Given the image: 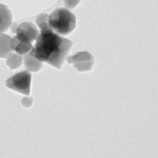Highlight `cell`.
Listing matches in <instances>:
<instances>
[{
    "label": "cell",
    "mask_w": 158,
    "mask_h": 158,
    "mask_svg": "<svg viewBox=\"0 0 158 158\" xmlns=\"http://www.w3.org/2000/svg\"><path fill=\"white\" fill-rule=\"evenodd\" d=\"M72 45L71 40L59 36L48 26L41 29L36 39V45L29 53L39 61L61 69Z\"/></svg>",
    "instance_id": "cell-1"
},
{
    "label": "cell",
    "mask_w": 158,
    "mask_h": 158,
    "mask_svg": "<svg viewBox=\"0 0 158 158\" xmlns=\"http://www.w3.org/2000/svg\"><path fill=\"white\" fill-rule=\"evenodd\" d=\"M48 25L58 35H69L76 27V17L69 9L58 8L48 15Z\"/></svg>",
    "instance_id": "cell-2"
},
{
    "label": "cell",
    "mask_w": 158,
    "mask_h": 158,
    "mask_svg": "<svg viewBox=\"0 0 158 158\" xmlns=\"http://www.w3.org/2000/svg\"><path fill=\"white\" fill-rule=\"evenodd\" d=\"M31 72L23 71L15 74L12 77H10L8 80H6V86L7 88L22 93V95L29 96L30 88H31Z\"/></svg>",
    "instance_id": "cell-3"
},
{
    "label": "cell",
    "mask_w": 158,
    "mask_h": 158,
    "mask_svg": "<svg viewBox=\"0 0 158 158\" xmlns=\"http://www.w3.org/2000/svg\"><path fill=\"white\" fill-rule=\"evenodd\" d=\"M66 60L68 64H72L78 72L91 71L94 67V64H95L94 57L86 51L76 53L73 56H69Z\"/></svg>",
    "instance_id": "cell-4"
},
{
    "label": "cell",
    "mask_w": 158,
    "mask_h": 158,
    "mask_svg": "<svg viewBox=\"0 0 158 158\" xmlns=\"http://www.w3.org/2000/svg\"><path fill=\"white\" fill-rule=\"evenodd\" d=\"M14 33H16L15 37L18 38L19 40L32 43L34 40L37 39L40 32L35 24L31 22H23L15 29Z\"/></svg>",
    "instance_id": "cell-5"
},
{
    "label": "cell",
    "mask_w": 158,
    "mask_h": 158,
    "mask_svg": "<svg viewBox=\"0 0 158 158\" xmlns=\"http://www.w3.org/2000/svg\"><path fill=\"white\" fill-rule=\"evenodd\" d=\"M13 16L10 9L3 4H0V34L6 32L12 26Z\"/></svg>",
    "instance_id": "cell-6"
},
{
    "label": "cell",
    "mask_w": 158,
    "mask_h": 158,
    "mask_svg": "<svg viewBox=\"0 0 158 158\" xmlns=\"http://www.w3.org/2000/svg\"><path fill=\"white\" fill-rule=\"evenodd\" d=\"M33 49L31 42H26L19 40L18 38L14 37L11 39V50L15 53L19 54V55H26Z\"/></svg>",
    "instance_id": "cell-7"
},
{
    "label": "cell",
    "mask_w": 158,
    "mask_h": 158,
    "mask_svg": "<svg viewBox=\"0 0 158 158\" xmlns=\"http://www.w3.org/2000/svg\"><path fill=\"white\" fill-rule=\"evenodd\" d=\"M24 65L29 72H38L43 68V62L39 61L30 53H27L24 58Z\"/></svg>",
    "instance_id": "cell-8"
},
{
    "label": "cell",
    "mask_w": 158,
    "mask_h": 158,
    "mask_svg": "<svg viewBox=\"0 0 158 158\" xmlns=\"http://www.w3.org/2000/svg\"><path fill=\"white\" fill-rule=\"evenodd\" d=\"M11 37L0 34V58H6L11 53Z\"/></svg>",
    "instance_id": "cell-9"
},
{
    "label": "cell",
    "mask_w": 158,
    "mask_h": 158,
    "mask_svg": "<svg viewBox=\"0 0 158 158\" xmlns=\"http://www.w3.org/2000/svg\"><path fill=\"white\" fill-rule=\"evenodd\" d=\"M22 63H23V58L21 57V55H19L17 53H10L6 57L7 66L10 69H12V70L20 68L22 65Z\"/></svg>",
    "instance_id": "cell-10"
},
{
    "label": "cell",
    "mask_w": 158,
    "mask_h": 158,
    "mask_svg": "<svg viewBox=\"0 0 158 158\" xmlns=\"http://www.w3.org/2000/svg\"><path fill=\"white\" fill-rule=\"evenodd\" d=\"M36 22H37V25L40 29L49 26L48 25V15L46 13L40 14L36 19Z\"/></svg>",
    "instance_id": "cell-11"
},
{
    "label": "cell",
    "mask_w": 158,
    "mask_h": 158,
    "mask_svg": "<svg viewBox=\"0 0 158 158\" xmlns=\"http://www.w3.org/2000/svg\"><path fill=\"white\" fill-rule=\"evenodd\" d=\"M81 0H64V4L68 9H73L75 8Z\"/></svg>",
    "instance_id": "cell-12"
},
{
    "label": "cell",
    "mask_w": 158,
    "mask_h": 158,
    "mask_svg": "<svg viewBox=\"0 0 158 158\" xmlns=\"http://www.w3.org/2000/svg\"><path fill=\"white\" fill-rule=\"evenodd\" d=\"M22 105L24 106H26V107H30V106H32L33 105V98L32 97H25L22 98Z\"/></svg>",
    "instance_id": "cell-13"
}]
</instances>
